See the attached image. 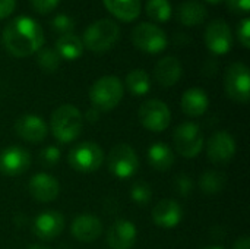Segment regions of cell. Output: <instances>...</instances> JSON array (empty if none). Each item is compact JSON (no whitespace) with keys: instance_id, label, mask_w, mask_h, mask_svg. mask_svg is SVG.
Wrapping results in <instances>:
<instances>
[{"instance_id":"34","label":"cell","mask_w":250,"mask_h":249,"mask_svg":"<svg viewBox=\"0 0 250 249\" xmlns=\"http://www.w3.org/2000/svg\"><path fill=\"white\" fill-rule=\"evenodd\" d=\"M237 38L239 43L245 47L249 48L250 47V19L249 18H243L239 25H237Z\"/></svg>"},{"instance_id":"6","label":"cell","mask_w":250,"mask_h":249,"mask_svg":"<svg viewBox=\"0 0 250 249\" xmlns=\"http://www.w3.org/2000/svg\"><path fill=\"white\" fill-rule=\"evenodd\" d=\"M133 45L148 54H157L167 48L168 38L163 28L152 22H141L132 31Z\"/></svg>"},{"instance_id":"36","label":"cell","mask_w":250,"mask_h":249,"mask_svg":"<svg viewBox=\"0 0 250 249\" xmlns=\"http://www.w3.org/2000/svg\"><path fill=\"white\" fill-rule=\"evenodd\" d=\"M227 6L234 13H248L250 10V0H226Z\"/></svg>"},{"instance_id":"20","label":"cell","mask_w":250,"mask_h":249,"mask_svg":"<svg viewBox=\"0 0 250 249\" xmlns=\"http://www.w3.org/2000/svg\"><path fill=\"white\" fill-rule=\"evenodd\" d=\"M182 75L183 66L176 56H166L160 59L154 68V78L164 88L174 87L180 81Z\"/></svg>"},{"instance_id":"14","label":"cell","mask_w":250,"mask_h":249,"mask_svg":"<svg viewBox=\"0 0 250 249\" xmlns=\"http://www.w3.org/2000/svg\"><path fill=\"white\" fill-rule=\"evenodd\" d=\"M16 135L31 144L42 142L48 135V126L41 116L37 114H22L15 122Z\"/></svg>"},{"instance_id":"29","label":"cell","mask_w":250,"mask_h":249,"mask_svg":"<svg viewBox=\"0 0 250 249\" xmlns=\"http://www.w3.org/2000/svg\"><path fill=\"white\" fill-rule=\"evenodd\" d=\"M60 62H62V57L59 56L56 48H51V47H44L42 48L41 47L37 51V63L47 73L56 72L59 69V66H60Z\"/></svg>"},{"instance_id":"41","label":"cell","mask_w":250,"mask_h":249,"mask_svg":"<svg viewBox=\"0 0 250 249\" xmlns=\"http://www.w3.org/2000/svg\"><path fill=\"white\" fill-rule=\"evenodd\" d=\"M205 1H208L209 4H220V3H223L226 0H205Z\"/></svg>"},{"instance_id":"24","label":"cell","mask_w":250,"mask_h":249,"mask_svg":"<svg viewBox=\"0 0 250 249\" xmlns=\"http://www.w3.org/2000/svg\"><path fill=\"white\" fill-rule=\"evenodd\" d=\"M148 163L149 166L154 169V170H158V172H167L173 167L174 161H176V157H174V153L173 150L163 144V142H155L152 144L149 148H148Z\"/></svg>"},{"instance_id":"39","label":"cell","mask_w":250,"mask_h":249,"mask_svg":"<svg viewBox=\"0 0 250 249\" xmlns=\"http://www.w3.org/2000/svg\"><path fill=\"white\" fill-rule=\"evenodd\" d=\"M233 249H250V239L249 236H246V235H243V236H240L236 242H234V245H233Z\"/></svg>"},{"instance_id":"28","label":"cell","mask_w":250,"mask_h":249,"mask_svg":"<svg viewBox=\"0 0 250 249\" xmlns=\"http://www.w3.org/2000/svg\"><path fill=\"white\" fill-rule=\"evenodd\" d=\"M146 15L155 22H167L173 15V7L168 0H148L145 6Z\"/></svg>"},{"instance_id":"4","label":"cell","mask_w":250,"mask_h":249,"mask_svg":"<svg viewBox=\"0 0 250 249\" xmlns=\"http://www.w3.org/2000/svg\"><path fill=\"white\" fill-rule=\"evenodd\" d=\"M125 94L122 81L114 75H105L98 78L89 88V100L92 107L100 112H110L116 109Z\"/></svg>"},{"instance_id":"40","label":"cell","mask_w":250,"mask_h":249,"mask_svg":"<svg viewBox=\"0 0 250 249\" xmlns=\"http://www.w3.org/2000/svg\"><path fill=\"white\" fill-rule=\"evenodd\" d=\"M28 249H50V248H47V247H44V245H40V244H34V245H31Z\"/></svg>"},{"instance_id":"30","label":"cell","mask_w":250,"mask_h":249,"mask_svg":"<svg viewBox=\"0 0 250 249\" xmlns=\"http://www.w3.org/2000/svg\"><path fill=\"white\" fill-rule=\"evenodd\" d=\"M130 198L138 205H148L152 200V188L146 182H136L130 188Z\"/></svg>"},{"instance_id":"18","label":"cell","mask_w":250,"mask_h":249,"mask_svg":"<svg viewBox=\"0 0 250 249\" xmlns=\"http://www.w3.org/2000/svg\"><path fill=\"white\" fill-rule=\"evenodd\" d=\"M183 219V207L176 200H161L152 210V222L163 229H174Z\"/></svg>"},{"instance_id":"7","label":"cell","mask_w":250,"mask_h":249,"mask_svg":"<svg viewBox=\"0 0 250 249\" xmlns=\"http://www.w3.org/2000/svg\"><path fill=\"white\" fill-rule=\"evenodd\" d=\"M72 169L81 173H92L104 163V151L94 141H85L75 145L67 156Z\"/></svg>"},{"instance_id":"23","label":"cell","mask_w":250,"mask_h":249,"mask_svg":"<svg viewBox=\"0 0 250 249\" xmlns=\"http://www.w3.org/2000/svg\"><path fill=\"white\" fill-rule=\"evenodd\" d=\"M105 9L122 22H132L139 18L142 0H103Z\"/></svg>"},{"instance_id":"3","label":"cell","mask_w":250,"mask_h":249,"mask_svg":"<svg viewBox=\"0 0 250 249\" xmlns=\"http://www.w3.org/2000/svg\"><path fill=\"white\" fill-rule=\"evenodd\" d=\"M120 37L119 25L107 18L92 22L82 35L83 47L92 53H105L111 50Z\"/></svg>"},{"instance_id":"21","label":"cell","mask_w":250,"mask_h":249,"mask_svg":"<svg viewBox=\"0 0 250 249\" xmlns=\"http://www.w3.org/2000/svg\"><path fill=\"white\" fill-rule=\"evenodd\" d=\"M183 113L189 117H199L207 113L209 107L208 94L202 88H189L183 92L180 100Z\"/></svg>"},{"instance_id":"13","label":"cell","mask_w":250,"mask_h":249,"mask_svg":"<svg viewBox=\"0 0 250 249\" xmlns=\"http://www.w3.org/2000/svg\"><path fill=\"white\" fill-rule=\"evenodd\" d=\"M31 166V154L28 150L10 145L0 151V172L6 176H19Z\"/></svg>"},{"instance_id":"5","label":"cell","mask_w":250,"mask_h":249,"mask_svg":"<svg viewBox=\"0 0 250 249\" xmlns=\"http://www.w3.org/2000/svg\"><path fill=\"white\" fill-rule=\"evenodd\" d=\"M224 91L229 98L236 103H248L250 100L249 68L243 62H233L224 72Z\"/></svg>"},{"instance_id":"1","label":"cell","mask_w":250,"mask_h":249,"mask_svg":"<svg viewBox=\"0 0 250 249\" xmlns=\"http://www.w3.org/2000/svg\"><path fill=\"white\" fill-rule=\"evenodd\" d=\"M3 45L13 57H28L35 54L44 44V31L31 16H16L3 31Z\"/></svg>"},{"instance_id":"35","label":"cell","mask_w":250,"mask_h":249,"mask_svg":"<svg viewBox=\"0 0 250 249\" xmlns=\"http://www.w3.org/2000/svg\"><path fill=\"white\" fill-rule=\"evenodd\" d=\"M60 0H29L32 9L41 15H45V13H50L51 10H54L57 7Z\"/></svg>"},{"instance_id":"10","label":"cell","mask_w":250,"mask_h":249,"mask_svg":"<svg viewBox=\"0 0 250 249\" xmlns=\"http://www.w3.org/2000/svg\"><path fill=\"white\" fill-rule=\"evenodd\" d=\"M138 119L145 129L151 132H163L171 122V112L164 101L151 98L141 104Z\"/></svg>"},{"instance_id":"2","label":"cell","mask_w":250,"mask_h":249,"mask_svg":"<svg viewBox=\"0 0 250 249\" xmlns=\"http://www.w3.org/2000/svg\"><path fill=\"white\" fill-rule=\"evenodd\" d=\"M82 128L83 114L73 104H62L51 113L50 129L60 144H70L78 139Z\"/></svg>"},{"instance_id":"37","label":"cell","mask_w":250,"mask_h":249,"mask_svg":"<svg viewBox=\"0 0 250 249\" xmlns=\"http://www.w3.org/2000/svg\"><path fill=\"white\" fill-rule=\"evenodd\" d=\"M15 7H16V0H0V19L10 16Z\"/></svg>"},{"instance_id":"26","label":"cell","mask_w":250,"mask_h":249,"mask_svg":"<svg viewBox=\"0 0 250 249\" xmlns=\"http://www.w3.org/2000/svg\"><path fill=\"white\" fill-rule=\"evenodd\" d=\"M126 88L130 94L136 97H142L149 92L151 90V78L146 70L144 69H133L126 76Z\"/></svg>"},{"instance_id":"8","label":"cell","mask_w":250,"mask_h":249,"mask_svg":"<svg viewBox=\"0 0 250 249\" xmlns=\"http://www.w3.org/2000/svg\"><path fill=\"white\" fill-rule=\"evenodd\" d=\"M108 172L117 179H129L139 169V157L129 144H117L107 157Z\"/></svg>"},{"instance_id":"16","label":"cell","mask_w":250,"mask_h":249,"mask_svg":"<svg viewBox=\"0 0 250 249\" xmlns=\"http://www.w3.org/2000/svg\"><path fill=\"white\" fill-rule=\"evenodd\" d=\"M138 239V229L130 220H116L107 230V244L111 249H132Z\"/></svg>"},{"instance_id":"42","label":"cell","mask_w":250,"mask_h":249,"mask_svg":"<svg viewBox=\"0 0 250 249\" xmlns=\"http://www.w3.org/2000/svg\"><path fill=\"white\" fill-rule=\"evenodd\" d=\"M204 249H224V248H221V247H207V248H204Z\"/></svg>"},{"instance_id":"22","label":"cell","mask_w":250,"mask_h":249,"mask_svg":"<svg viewBox=\"0 0 250 249\" xmlns=\"http://www.w3.org/2000/svg\"><path fill=\"white\" fill-rule=\"evenodd\" d=\"M176 18L185 26H195V25H201L207 21L208 10H207L205 4L198 0H186L177 6Z\"/></svg>"},{"instance_id":"17","label":"cell","mask_w":250,"mask_h":249,"mask_svg":"<svg viewBox=\"0 0 250 249\" xmlns=\"http://www.w3.org/2000/svg\"><path fill=\"white\" fill-rule=\"evenodd\" d=\"M28 191L31 197L38 203H51L54 201L60 194V185L59 181L48 175V173H37L29 179Z\"/></svg>"},{"instance_id":"25","label":"cell","mask_w":250,"mask_h":249,"mask_svg":"<svg viewBox=\"0 0 250 249\" xmlns=\"http://www.w3.org/2000/svg\"><path fill=\"white\" fill-rule=\"evenodd\" d=\"M54 48L59 53V56L64 60H76L83 54V50H85L82 38L73 32L60 35L56 40Z\"/></svg>"},{"instance_id":"32","label":"cell","mask_w":250,"mask_h":249,"mask_svg":"<svg viewBox=\"0 0 250 249\" xmlns=\"http://www.w3.org/2000/svg\"><path fill=\"white\" fill-rule=\"evenodd\" d=\"M50 26H51L56 32H59L60 35H63V34H69V32L73 31V28H75V21H73L72 16H69V15H66V13H59V15H56V16L51 19Z\"/></svg>"},{"instance_id":"15","label":"cell","mask_w":250,"mask_h":249,"mask_svg":"<svg viewBox=\"0 0 250 249\" xmlns=\"http://www.w3.org/2000/svg\"><path fill=\"white\" fill-rule=\"evenodd\" d=\"M64 229V217L54 210H47L38 214L32 223L34 235L41 241H53Z\"/></svg>"},{"instance_id":"11","label":"cell","mask_w":250,"mask_h":249,"mask_svg":"<svg viewBox=\"0 0 250 249\" xmlns=\"http://www.w3.org/2000/svg\"><path fill=\"white\" fill-rule=\"evenodd\" d=\"M204 41L212 54H227L233 48V32L230 25L223 19L211 21L205 28Z\"/></svg>"},{"instance_id":"19","label":"cell","mask_w":250,"mask_h":249,"mask_svg":"<svg viewBox=\"0 0 250 249\" xmlns=\"http://www.w3.org/2000/svg\"><path fill=\"white\" fill-rule=\"evenodd\" d=\"M70 233L79 242H94L103 235V223L92 214H81L72 222Z\"/></svg>"},{"instance_id":"12","label":"cell","mask_w":250,"mask_h":249,"mask_svg":"<svg viewBox=\"0 0 250 249\" xmlns=\"http://www.w3.org/2000/svg\"><path fill=\"white\" fill-rule=\"evenodd\" d=\"M207 156L211 163L218 166L229 164L236 156V141L227 131H218L207 142Z\"/></svg>"},{"instance_id":"9","label":"cell","mask_w":250,"mask_h":249,"mask_svg":"<svg viewBox=\"0 0 250 249\" xmlns=\"http://www.w3.org/2000/svg\"><path fill=\"white\" fill-rule=\"evenodd\" d=\"M176 151L185 158H195L201 154L205 145V138L201 128L193 122L179 125L173 135Z\"/></svg>"},{"instance_id":"38","label":"cell","mask_w":250,"mask_h":249,"mask_svg":"<svg viewBox=\"0 0 250 249\" xmlns=\"http://www.w3.org/2000/svg\"><path fill=\"white\" fill-rule=\"evenodd\" d=\"M100 110H97L95 107H91V109H88L86 110V113L83 114V120L86 119L88 122H91V123H94V122H97L98 119H100Z\"/></svg>"},{"instance_id":"33","label":"cell","mask_w":250,"mask_h":249,"mask_svg":"<svg viewBox=\"0 0 250 249\" xmlns=\"http://www.w3.org/2000/svg\"><path fill=\"white\" fill-rule=\"evenodd\" d=\"M174 188H176L177 194H180L183 197H188V195H190L193 192V181L188 175L182 173V175H179L176 178Z\"/></svg>"},{"instance_id":"27","label":"cell","mask_w":250,"mask_h":249,"mask_svg":"<svg viewBox=\"0 0 250 249\" xmlns=\"http://www.w3.org/2000/svg\"><path fill=\"white\" fill-rule=\"evenodd\" d=\"M227 183V176L218 170H208L199 178V188L204 194L215 195L220 194Z\"/></svg>"},{"instance_id":"31","label":"cell","mask_w":250,"mask_h":249,"mask_svg":"<svg viewBox=\"0 0 250 249\" xmlns=\"http://www.w3.org/2000/svg\"><path fill=\"white\" fill-rule=\"evenodd\" d=\"M62 153L56 145H48L45 148H42L38 154V161L41 163L42 167H54L59 161H60Z\"/></svg>"}]
</instances>
